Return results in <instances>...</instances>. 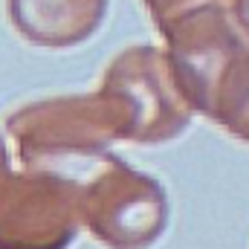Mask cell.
Wrapping results in <instances>:
<instances>
[{"mask_svg":"<svg viewBox=\"0 0 249 249\" xmlns=\"http://www.w3.org/2000/svg\"><path fill=\"white\" fill-rule=\"evenodd\" d=\"M220 55H223L226 81H223L220 99L212 105V113L220 116L235 136L249 142V50L238 44L226 29Z\"/></svg>","mask_w":249,"mask_h":249,"instance_id":"cell-1","label":"cell"},{"mask_svg":"<svg viewBox=\"0 0 249 249\" xmlns=\"http://www.w3.org/2000/svg\"><path fill=\"white\" fill-rule=\"evenodd\" d=\"M235 15H238L241 26L249 32V0H235Z\"/></svg>","mask_w":249,"mask_h":249,"instance_id":"cell-2","label":"cell"}]
</instances>
